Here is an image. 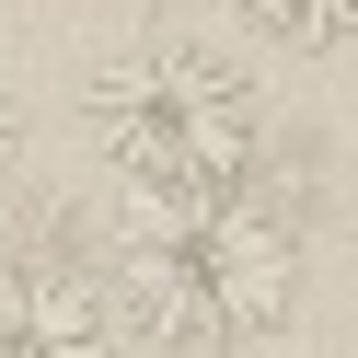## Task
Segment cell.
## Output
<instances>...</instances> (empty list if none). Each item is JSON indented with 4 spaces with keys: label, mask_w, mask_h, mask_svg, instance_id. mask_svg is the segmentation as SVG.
I'll use <instances>...</instances> for the list:
<instances>
[{
    "label": "cell",
    "mask_w": 358,
    "mask_h": 358,
    "mask_svg": "<svg viewBox=\"0 0 358 358\" xmlns=\"http://www.w3.org/2000/svg\"><path fill=\"white\" fill-rule=\"evenodd\" d=\"M231 12L266 35V47H301V58H324V47L358 35V0H231Z\"/></svg>",
    "instance_id": "obj_4"
},
{
    "label": "cell",
    "mask_w": 358,
    "mask_h": 358,
    "mask_svg": "<svg viewBox=\"0 0 358 358\" xmlns=\"http://www.w3.org/2000/svg\"><path fill=\"white\" fill-rule=\"evenodd\" d=\"M162 358H231V347H162Z\"/></svg>",
    "instance_id": "obj_6"
},
{
    "label": "cell",
    "mask_w": 358,
    "mask_h": 358,
    "mask_svg": "<svg viewBox=\"0 0 358 358\" xmlns=\"http://www.w3.org/2000/svg\"><path fill=\"white\" fill-rule=\"evenodd\" d=\"M0 358H116V278L70 255H0Z\"/></svg>",
    "instance_id": "obj_3"
},
{
    "label": "cell",
    "mask_w": 358,
    "mask_h": 358,
    "mask_svg": "<svg viewBox=\"0 0 358 358\" xmlns=\"http://www.w3.org/2000/svg\"><path fill=\"white\" fill-rule=\"evenodd\" d=\"M104 278L150 347H255L301 312V220L266 185L127 196Z\"/></svg>",
    "instance_id": "obj_1"
},
{
    "label": "cell",
    "mask_w": 358,
    "mask_h": 358,
    "mask_svg": "<svg viewBox=\"0 0 358 358\" xmlns=\"http://www.w3.org/2000/svg\"><path fill=\"white\" fill-rule=\"evenodd\" d=\"M81 116H93V150L116 162L127 196L255 185V150H266V93L220 47H185V35H150L116 70H93Z\"/></svg>",
    "instance_id": "obj_2"
},
{
    "label": "cell",
    "mask_w": 358,
    "mask_h": 358,
    "mask_svg": "<svg viewBox=\"0 0 358 358\" xmlns=\"http://www.w3.org/2000/svg\"><path fill=\"white\" fill-rule=\"evenodd\" d=\"M12 162H24V116H12V93H0V185H12Z\"/></svg>",
    "instance_id": "obj_5"
}]
</instances>
